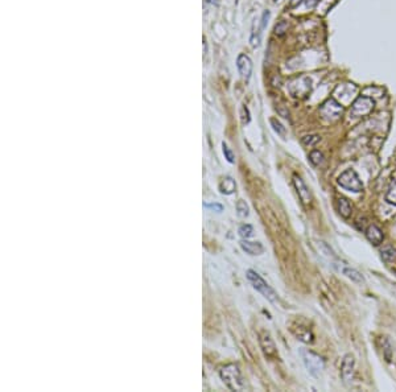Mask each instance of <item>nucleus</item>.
Here are the masks:
<instances>
[{
  "instance_id": "f257e3e1",
  "label": "nucleus",
  "mask_w": 396,
  "mask_h": 392,
  "mask_svg": "<svg viewBox=\"0 0 396 392\" xmlns=\"http://www.w3.org/2000/svg\"><path fill=\"white\" fill-rule=\"evenodd\" d=\"M219 376L223 380V383L226 384L227 388H230L231 391L241 392L246 390L245 379L242 376V372L238 365L229 363V365L223 366L221 371H219Z\"/></svg>"
},
{
  "instance_id": "f03ea898",
  "label": "nucleus",
  "mask_w": 396,
  "mask_h": 392,
  "mask_svg": "<svg viewBox=\"0 0 396 392\" xmlns=\"http://www.w3.org/2000/svg\"><path fill=\"white\" fill-rule=\"evenodd\" d=\"M247 279L252 284L254 289L258 290L264 299H267L272 304L279 303V296H277V293L272 289L271 287L267 284V281L264 280L258 272L254 271V269H249L247 271Z\"/></svg>"
},
{
  "instance_id": "7ed1b4c3",
  "label": "nucleus",
  "mask_w": 396,
  "mask_h": 392,
  "mask_svg": "<svg viewBox=\"0 0 396 392\" xmlns=\"http://www.w3.org/2000/svg\"><path fill=\"white\" fill-rule=\"evenodd\" d=\"M343 104L337 102L334 98L328 99L322 106L320 107V115L328 123H334L342 116Z\"/></svg>"
},
{
  "instance_id": "20e7f679",
  "label": "nucleus",
  "mask_w": 396,
  "mask_h": 392,
  "mask_svg": "<svg viewBox=\"0 0 396 392\" xmlns=\"http://www.w3.org/2000/svg\"><path fill=\"white\" fill-rule=\"evenodd\" d=\"M337 183L341 187L346 189L349 192L361 193L363 190V183L361 181L359 176L356 174L355 170L347 169L345 170L337 180Z\"/></svg>"
},
{
  "instance_id": "39448f33",
  "label": "nucleus",
  "mask_w": 396,
  "mask_h": 392,
  "mask_svg": "<svg viewBox=\"0 0 396 392\" xmlns=\"http://www.w3.org/2000/svg\"><path fill=\"white\" fill-rule=\"evenodd\" d=\"M375 102L373 98H370L367 95H361L352 103V108H350V116L352 118H363L367 116L370 112L374 110Z\"/></svg>"
},
{
  "instance_id": "423d86ee",
  "label": "nucleus",
  "mask_w": 396,
  "mask_h": 392,
  "mask_svg": "<svg viewBox=\"0 0 396 392\" xmlns=\"http://www.w3.org/2000/svg\"><path fill=\"white\" fill-rule=\"evenodd\" d=\"M303 359L304 363H305V367L313 376H320L322 374V371L325 370V361L316 352L309 351V350L304 351Z\"/></svg>"
},
{
  "instance_id": "0eeeda50",
  "label": "nucleus",
  "mask_w": 396,
  "mask_h": 392,
  "mask_svg": "<svg viewBox=\"0 0 396 392\" xmlns=\"http://www.w3.org/2000/svg\"><path fill=\"white\" fill-rule=\"evenodd\" d=\"M312 90V81L309 77L303 76L296 80L290 85L291 94L298 98V97H305L308 93H311Z\"/></svg>"
},
{
  "instance_id": "6e6552de",
  "label": "nucleus",
  "mask_w": 396,
  "mask_h": 392,
  "mask_svg": "<svg viewBox=\"0 0 396 392\" xmlns=\"http://www.w3.org/2000/svg\"><path fill=\"white\" fill-rule=\"evenodd\" d=\"M293 185H294V189H296V192H297L298 194V198H300V201H301V204H303L305 207H309V206L312 205V201H313V198H312V193L311 190H309V187L307 186V184L304 183V180L298 174H293Z\"/></svg>"
},
{
  "instance_id": "1a4fd4ad",
  "label": "nucleus",
  "mask_w": 396,
  "mask_h": 392,
  "mask_svg": "<svg viewBox=\"0 0 396 392\" xmlns=\"http://www.w3.org/2000/svg\"><path fill=\"white\" fill-rule=\"evenodd\" d=\"M354 375H355V359L352 354L345 355L341 366V378H342L343 383L352 384L354 380Z\"/></svg>"
},
{
  "instance_id": "9d476101",
  "label": "nucleus",
  "mask_w": 396,
  "mask_h": 392,
  "mask_svg": "<svg viewBox=\"0 0 396 392\" xmlns=\"http://www.w3.org/2000/svg\"><path fill=\"white\" fill-rule=\"evenodd\" d=\"M259 342H260L264 355L267 358H276L277 356V349H276L275 342H273V339H272L271 334L268 331H262L259 334Z\"/></svg>"
},
{
  "instance_id": "9b49d317",
  "label": "nucleus",
  "mask_w": 396,
  "mask_h": 392,
  "mask_svg": "<svg viewBox=\"0 0 396 392\" xmlns=\"http://www.w3.org/2000/svg\"><path fill=\"white\" fill-rule=\"evenodd\" d=\"M236 66L239 70V74L245 81H249L251 74H252V61L249 56L246 54H239L236 60Z\"/></svg>"
},
{
  "instance_id": "f8f14e48",
  "label": "nucleus",
  "mask_w": 396,
  "mask_h": 392,
  "mask_svg": "<svg viewBox=\"0 0 396 392\" xmlns=\"http://www.w3.org/2000/svg\"><path fill=\"white\" fill-rule=\"evenodd\" d=\"M347 89V83H343V85L338 86L337 87V90H335V93H334V95H335V98H339L341 99V104H346V103H350V101L353 99V97L356 94V87L354 85H350V87H349V90Z\"/></svg>"
},
{
  "instance_id": "ddd939ff",
  "label": "nucleus",
  "mask_w": 396,
  "mask_h": 392,
  "mask_svg": "<svg viewBox=\"0 0 396 392\" xmlns=\"http://www.w3.org/2000/svg\"><path fill=\"white\" fill-rule=\"evenodd\" d=\"M366 238L367 241L374 246H379L382 245L383 241H384V234L380 228L376 226V225H370L369 227L366 228Z\"/></svg>"
},
{
  "instance_id": "4468645a",
  "label": "nucleus",
  "mask_w": 396,
  "mask_h": 392,
  "mask_svg": "<svg viewBox=\"0 0 396 392\" xmlns=\"http://www.w3.org/2000/svg\"><path fill=\"white\" fill-rule=\"evenodd\" d=\"M241 247L246 254L252 255V256L262 255L264 252V247L262 246V243H259V242H250L249 239H243L241 242Z\"/></svg>"
},
{
  "instance_id": "2eb2a0df",
  "label": "nucleus",
  "mask_w": 396,
  "mask_h": 392,
  "mask_svg": "<svg viewBox=\"0 0 396 392\" xmlns=\"http://www.w3.org/2000/svg\"><path fill=\"white\" fill-rule=\"evenodd\" d=\"M218 187L219 192L222 193V194H225V196H230V194H232V193L235 192L236 184L231 177H225L222 181L219 183Z\"/></svg>"
},
{
  "instance_id": "dca6fc26",
  "label": "nucleus",
  "mask_w": 396,
  "mask_h": 392,
  "mask_svg": "<svg viewBox=\"0 0 396 392\" xmlns=\"http://www.w3.org/2000/svg\"><path fill=\"white\" fill-rule=\"evenodd\" d=\"M337 205H338V213L341 214V217H343L345 219L352 217L353 206L350 204V201L346 200V198H339Z\"/></svg>"
},
{
  "instance_id": "f3484780",
  "label": "nucleus",
  "mask_w": 396,
  "mask_h": 392,
  "mask_svg": "<svg viewBox=\"0 0 396 392\" xmlns=\"http://www.w3.org/2000/svg\"><path fill=\"white\" fill-rule=\"evenodd\" d=\"M382 259L386 263H396V248L392 246H387L382 249Z\"/></svg>"
},
{
  "instance_id": "a211bd4d",
  "label": "nucleus",
  "mask_w": 396,
  "mask_h": 392,
  "mask_svg": "<svg viewBox=\"0 0 396 392\" xmlns=\"http://www.w3.org/2000/svg\"><path fill=\"white\" fill-rule=\"evenodd\" d=\"M343 275H346L349 279H352L354 283H363L365 281V279H363V276H362L361 272H358L356 269H354V268H350V267H343L342 269Z\"/></svg>"
},
{
  "instance_id": "6ab92c4d",
  "label": "nucleus",
  "mask_w": 396,
  "mask_h": 392,
  "mask_svg": "<svg viewBox=\"0 0 396 392\" xmlns=\"http://www.w3.org/2000/svg\"><path fill=\"white\" fill-rule=\"evenodd\" d=\"M386 201L388 204L396 206V178L394 177H392L387 193H386Z\"/></svg>"
},
{
  "instance_id": "aec40b11",
  "label": "nucleus",
  "mask_w": 396,
  "mask_h": 392,
  "mask_svg": "<svg viewBox=\"0 0 396 392\" xmlns=\"http://www.w3.org/2000/svg\"><path fill=\"white\" fill-rule=\"evenodd\" d=\"M309 161H311L312 164L314 165V166H320V165L324 164L325 159H324L322 152L314 149V151H312L311 155H309Z\"/></svg>"
},
{
  "instance_id": "412c9836",
  "label": "nucleus",
  "mask_w": 396,
  "mask_h": 392,
  "mask_svg": "<svg viewBox=\"0 0 396 392\" xmlns=\"http://www.w3.org/2000/svg\"><path fill=\"white\" fill-rule=\"evenodd\" d=\"M238 234H239V236L243 238V239H249V238H251L252 234H254V227H252L251 225H249V223L241 225L239 228H238Z\"/></svg>"
},
{
  "instance_id": "4be33fe9",
  "label": "nucleus",
  "mask_w": 396,
  "mask_h": 392,
  "mask_svg": "<svg viewBox=\"0 0 396 392\" xmlns=\"http://www.w3.org/2000/svg\"><path fill=\"white\" fill-rule=\"evenodd\" d=\"M270 123H271L272 128H273V131H275L276 134L280 135L281 138H285V136H287V128H285L284 125L281 124L280 122L277 121V119H275V118H271V119H270Z\"/></svg>"
},
{
  "instance_id": "5701e85b",
  "label": "nucleus",
  "mask_w": 396,
  "mask_h": 392,
  "mask_svg": "<svg viewBox=\"0 0 396 392\" xmlns=\"http://www.w3.org/2000/svg\"><path fill=\"white\" fill-rule=\"evenodd\" d=\"M236 214H238V217H241V218H246V217H249L250 209H249V205L246 204L245 201L239 200L238 202H236Z\"/></svg>"
},
{
  "instance_id": "b1692460",
  "label": "nucleus",
  "mask_w": 396,
  "mask_h": 392,
  "mask_svg": "<svg viewBox=\"0 0 396 392\" xmlns=\"http://www.w3.org/2000/svg\"><path fill=\"white\" fill-rule=\"evenodd\" d=\"M222 151H223V155H225V159H226L230 164H234V163H235V156H234L232 151L230 149V148H229V145H227L225 142L222 143Z\"/></svg>"
},
{
  "instance_id": "393cba45",
  "label": "nucleus",
  "mask_w": 396,
  "mask_h": 392,
  "mask_svg": "<svg viewBox=\"0 0 396 392\" xmlns=\"http://www.w3.org/2000/svg\"><path fill=\"white\" fill-rule=\"evenodd\" d=\"M383 354H384V358H386V361L390 362L391 361V356H392V348H391V343L388 342L387 338H383Z\"/></svg>"
},
{
  "instance_id": "a878e982",
  "label": "nucleus",
  "mask_w": 396,
  "mask_h": 392,
  "mask_svg": "<svg viewBox=\"0 0 396 392\" xmlns=\"http://www.w3.org/2000/svg\"><path fill=\"white\" fill-rule=\"evenodd\" d=\"M301 142H303L304 145L312 147V145H314V144L320 142V136L318 135H308V136H304Z\"/></svg>"
},
{
  "instance_id": "bb28decb",
  "label": "nucleus",
  "mask_w": 396,
  "mask_h": 392,
  "mask_svg": "<svg viewBox=\"0 0 396 392\" xmlns=\"http://www.w3.org/2000/svg\"><path fill=\"white\" fill-rule=\"evenodd\" d=\"M288 29V22L285 21H280L277 25L275 27V33L277 36H283Z\"/></svg>"
},
{
  "instance_id": "cd10ccee",
  "label": "nucleus",
  "mask_w": 396,
  "mask_h": 392,
  "mask_svg": "<svg viewBox=\"0 0 396 392\" xmlns=\"http://www.w3.org/2000/svg\"><path fill=\"white\" fill-rule=\"evenodd\" d=\"M204 206H205L206 209L214 210L217 213H222L223 211V206L221 204H217V202H214V204H204Z\"/></svg>"
},
{
  "instance_id": "c85d7f7f",
  "label": "nucleus",
  "mask_w": 396,
  "mask_h": 392,
  "mask_svg": "<svg viewBox=\"0 0 396 392\" xmlns=\"http://www.w3.org/2000/svg\"><path fill=\"white\" fill-rule=\"evenodd\" d=\"M242 123L243 124H249L250 123V111L246 106L242 107Z\"/></svg>"
},
{
  "instance_id": "c756f323",
  "label": "nucleus",
  "mask_w": 396,
  "mask_h": 392,
  "mask_svg": "<svg viewBox=\"0 0 396 392\" xmlns=\"http://www.w3.org/2000/svg\"><path fill=\"white\" fill-rule=\"evenodd\" d=\"M268 19H270V11H264V14H263L262 18V27H260V29H264V28L267 27Z\"/></svg>"
},
{
  "instance_id": "7c9ffc66",
  "label": "nucleus",
  "mask_w": 396,
  "mask_h": 392,
  "mask_svg": "<svg viewBox=\"0 0 396 392\" xmlns=\"http://www.w3.org/2000/svg\"><path fill=\"white\" fill-rule=\"evenodd\" d=\"M320 1L321 0H305V5H307L308 8H314Z\"/></svg>"
},
{
  "instance_id": "2f4dec72",
  "label": "nucleus",
  "mask_w": 396,
  "mask_h": 392,
  "mask_svg": "<svg viewBox=\"0 0 396 392\" xmlns=\"http://www.w3.org/2000/svg\"><path fill=\"white\" fill-rule=\"evenodd\" d=\"M303 1H304V0H291L290 7H291V8H296V7H298V5L301 4Z\"/></svg>"
},
{
  "instance_id": "473e14b6",
  "label": "nucleus",
  "mask_w": 396,
  "mask_h": 392,
  "mask_svg": "<svg viewBox=\"0 0 396 392\" xmlns=\"http://www.w3.org/2000/svg\"><path fill=\"white\" fill-rule=\"evenodd\" d=\"M208 1H209L210 4H215V5H218V3H219V0H208Z\"/></svg>"
},
{
  "instance_id": "72a5a7b5",
  "label": "nucleus",
  "mask_w": 396,
  "mask_h": 392,
  "mask_svg": "<svg viewBox=\"0 0 396 392\" xmlns=\"http://www.w3.org/2000/svg\"><path fill=\"white\" fill-rule=\"evenodd\" d=\"M392 177L396 178V170H395V172H394V173H392Z\"/></svg>"
},
{
  "instance_id": "f704fd0d",
  "label": "nucleus",
  "mask_w": 396,
  "mask_h": 392,
  "mask_svg": "<svg viewBox=\"0 0 396 392\" xmlns=\"http://www.w3.org/2000/svg\"><path fill=\"white\" fill-rule=\"evenodd\" d=\"M275 1H277V0H275Z\"/></svg>"
}]
</instances>
